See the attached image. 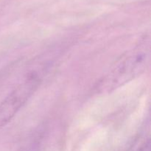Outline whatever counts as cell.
Returning a JSON list of instances; mask_svg holds the SVG:
<instances>
[{
    "mask_svg": "<svg viewBox=\"0 0 151 151\" xmlns=\"http://www.w3.org/2000/svg\"><path fill=\"white\" fill-rule=\"evenodd\" d=\"M150 58V44L145 39L115 63L102 81L101 88L111 91L138 77L148 66Z\"/></svg>",
    "mask_w": 151,
    "mask_h": 151,
    "instance_id": "obj_1",
    "label": "cell"
},
{
    "mask_svg": "<svg viewBox=\"0 0 151 151\" xmlns=\"http://www.w3.org/2000/svg\"><path fill=\"white\" fill-rule=\"evenodd\" d=\"M40 83L37 75L28 76L0 103V129L5 126L33 94Z\"/></svg>",
    "mask_w": 151,
    "mask_h": 151,
    "instance_id": "obj_2",
    "label": "cell"
},
{
    "mask_svg": "<svg viewBox=\"0 0 151 151\" xmlns=\"http://www.w3.org/2000/svg\"><path fill=\"white\" fill-rule=\"evenodd\" d=\"M137 151H150V139H146L141 145L139 146Z\"/></svg>",
    "mask_w": 151,
    "mask_h": 151,
    "instance_id": "obj_3",
    "label": "cell"
},
{
    "mask_svg": "<svg viewBox=\"0 0 151 151\" xmlns=\"http://www.w3.org/2000/svg\"><path fill=\"white\" fill-rule=\"evenodd\" d=\"M22 151H38V146L35 143H33V144L28 145L27 147H25Z\"/></svg>",
    "mask_w": 151,
    "mask_h": 151,
    "instance_id": "obj_4",
    "label": "cell"
}]
</instances>
